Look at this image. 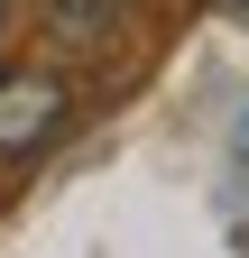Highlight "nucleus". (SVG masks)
Returning <instances> with one entry per match:
<instances>
[{
	"label": "nucleus",
	"mask_w": 249,
	"mask_h": 258,
	"mask_svg": "<svg viewBox=\"0 0 249 258\" xmlns=\"http://www.w3.org/2000/svg\"><path fill=\"white\" fill-rule=\"evenodd\" d=\"M74 129V83L55 64H0V166L55 148Z\"/></svg>",
	"instance_id": "f257e3e1"
},
{
	"label": "nucleus",
	"mask_w": 249,
	"mask_h": 258,
	"mask_svg": "<svg viewBox=\"0 0 249 258\" xmlns=\"http://www.w3.org/2000/svg\"><path fill=\"white\" fill-rule=\"evenodd\" d=\"M222 10H231V19H249V0H222Z\"/></svg>",
	"instance_id": "20e7f679"
},
{
	"label": "nucleus",
	"mask_w": 249,
	"mask_h": 258,
	"mask_svg": "<svg viewBox=\"0 0 249 258\" xmlns=\"http://www.w3.org/2000/svg\"><path fill=\"white\" fill-rule=\"evenodd\" d=\"M0 37H10V0H0Z\"/></svg>",
	"instance_id": "39448f33"
},
{
	"label": "nucleus",
	"mask_w": 249,
	"mask_h": 258,
	"mask_svg": "<svg viewBox=\"0 0 249 258\" xmlns=\"http://www.w3.org/2000/svg\"><path fill=\"white\" fill-rule=\"evenodd\" d=\"M240 166H249V111H240Z\"/></svg>",
	"instance_id": "7ed1b4c3"
},
{
	"label": "nucleus",
	"mask_w": 249,
	"mask_h": 258,
	"mask_svg": "<svg viewBox=\"0 0 249 258\" xmlns=\"http://www.w3.org/2000/svg\"><path fill=\"white\" fill-rule=\"evenodd\" d=\"M120 10H130V0H37V19H46L65 46H102L111 28H120Z\"/></svg>",
	"instance_id": "f03ea898"
}]
</instances>
